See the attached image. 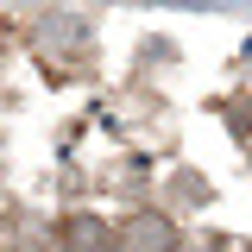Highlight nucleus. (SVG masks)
<instances>
[{"mask_svg": "<svg viewBox=\"0 0 252 252\" xmlns=\"http://www.w3.org/2000/svg\"><path fill=\"white\" fill-rule=\"evenodd\" d=\"M57 240H63V252H120L114 220H101V215H69Z\"/></svg>", "mask_w": 252, "mask_h": 252, "instance_id": "f257e3e1", "label": "nucleus"}, {"mask_svg": "<svg viewBox=\"0 0 252 252\" xmlns=\"http://www.w3.org/2000/svg\"><path fill=\"white\" fill-rule=\"evenodd\" d=\"M126 252H177V227L170 215H158V208H139V215L126 220Z\"/></svg>", "mask_w": 252, "mask_h": 252, "instance_id": "f03ea898", "label": "nucleus"}, {"mask_svg": "<svg viewBox=\"0 0 252 252\" xmlns=\"http://www.w3.org/2000/svg\"><path fill=\"white\" fill-rule=\"evenodd\" d=\"M227 126H233L240 139H252V101H246V94H240V101L227 107Z\"/></svg>", "mask_w": 252, "mask_h": 252, "instance_id": "7ed1b4c3", "label": "nucleus"}, {"mask_svg": "<svg viewBox=\"0 0 252 252\" xmlns=\"http://www.w3.org/2000/svg\"><path fill=\"white\" fill-rule=\"evenodd\" d=\"M208 252H252V246H246V240H215Z\"/></svg>", "mask_w": 252, "mask_h": 252, "instance_id": "20e7f679", "label": "nucleus"}]
</instances>
